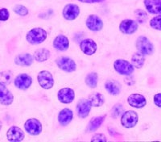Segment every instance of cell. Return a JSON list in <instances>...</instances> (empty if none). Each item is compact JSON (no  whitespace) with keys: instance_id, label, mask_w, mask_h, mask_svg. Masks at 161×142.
Masks as SVG:
<instances>
[{"instance_id":"cell-16","label":"cell","mask_w":161,"mask_h":142,"mask_svg":"<svg viewBox=\"0 0 161 142\" xmlns=\"http://www.w3.org/2000/svg\"><path fill=\"white\" fill-rule=\"evenodd\" d=\"M129 105L135 108H143L146 106L147 100L144 96L140 94H132L127 99Z\"/></svg>"},{"instance_id":"cell-8","label":"cell","mask_w":161,"mask_h":142,"mask_svg":"<svg viewBox=\"0 0 161 142\" xmlns=\"http://www.w3.org/2000/svg\"><path fill=\"white\" fill-rule=\"evenodd\" d=\"M139 28V24L136 21L130 20V19H126L123 20L119 24V29L121 32L126 35H131L134 34Z\"/></svg>"},{"instance_id":"cell-4","label":"cell","mask_w":161,"mask_h":142,"mask_svg":"<svg viewBox=\"0 0 161 142\" xmlns=\"http://www.w3.org/2000/svg\"><path fill=\"white\" fill-rule=\"evenodd\" d=\"M139 121V116L135 111H126L123 113L121 117V124L125 128H132Z\"/></svg>"},{"instance_id":"cell-2","label":"cell","mask_w":161,"mask_h":142,"mask_svg":"<svg viewBox=\"0 0 161 142\" xmlns=\"http://www.w3.org/2000/svg\"><path fill=\"white\" fill-rule=\"evenodd\" d=\"M138 51L143 55H152L154 53V45L147 37L140 36L136 43Z\"/></svg>"},{"instance_id":"cell-1","label":"cell","mask_w":161,"mask_h":142,"mask_svg":"<svg viewBox=\"0 0 161 142\" xmlns=\"http://www.w3.org/2000/svg\"><path fill=\"white\" fill-rule=\"evenodd\" d=\"M47 36L48 33L44 29L41 28H35L30 30L27 33L26 39L29 44L36 45L44 42L47 38Z\"/></svg>"},{"instance_id":"cell-6","label":"cell","mask_w":161,"mask_h":142,"mask_svg":"<svg viewBox=\"0 0 161 142\" xmlns=\"http://www.w3.org/2000/svg\"><path fill=\"white\" fill-rule=\"evenodd\" d=\"M57 66L66 73H73L77 70L76 62L68 57H60L56 60Z\"/></svg>"},{"instance_id":"cell-30","label":"cell","mask_w":161,"mask_h":142,"mask_svg":"<svg viewBox=\"0 0 161 142\" xmlns=\"http://www.w3.org/2000/svg\"><path fill=\"white\" fill-rule=\"evenodd\" d=\"M13 11L20 16H26L28 15V9L24 5H16L13 8Z\"/></svg>"},{"instance_id":"cell-17","label":"cell","mask_w":161,"mask_h":142,"mask_svg":"<svg viewBox=\"0 0 161 142\" xmlns=\"http://www.w3.org/2000/svg\"><path fill=\"white\" fill-rule=\"evenodd\" d=\"M91 107L88 99H82L79 100L77 105V111L79 117L81 119L86 118L90 114Z\"/></svg>"},{"instance_id":"cell-21","label":"cell","mask_w":161,"mask_h":142,"mask_svg":"<svg viewBox=\"0 0 161 142\" xmlns=\"http://www.w3.org/2000/svg\"><path fill=\"white\" fill-rule=\"evenodd\" d=\"M73 118V112L71 109L64 108L59 112L58 121L62 126L68 125Z\"/></svg>"},{"instance_id":"cell-11","label":"cell","mask_w":161,"mask_h":142,"mask_svg":"<svg viewBox=\"0 0 161 142\" xmlns=\"http://www.w3.org/2000/svg\"><path fill=\"white\" fill-rule=\"evenodd\" d=\"M80 14V8L77 5L73 3L67 4L62 11L63 17L66 20H74Z\"/></svg>"},{"instance_id":"cell-36","label":"cell","mask_w":161,"mask_h":142,"mask_svg":"<svg viewBox=\"0 0 161 142\" xmlns=\"http://www.w3.org/2000/svg\"><path fill=\"white\" fill-rule=\"evenodd\" d=\"M79 2L85 3H101L105 0H78Z\"/></svg>"},{"instance_id":"cell-15","label":"cell","mask_w":161,"mask_h":142,"mask_svg":"<svg viewBox=\"0 0 161 142\" xmlns=\"http://www.w3.org/2000/svg\"><path fill=\"white\" fill-rule=\"evenodd\" d=\"M86 25L92 31H99L103 29V22L97 15H91L88 16L86 21Z\"/></svg>"},{"instance_id":"cell-9","label":"cell","mask_w":161,"mask_h":142,"mask_svg":"<svg viewBox=\"0 0 161 142\" xmlns=\"http://www.w3.org/2000/svg\"><path fill=\"white\" fill-rule=\"evenodd\" d=\"M15 87L21 90H27L32 84V77L27 74H20L15 78Z\"/></svg>"},{"instance_id":"cell-23","label":"cell","mask_w":161,"mask_h":142,"mask_svg":"<svg viewBox=\"0 0 161 142\" xmlns=\"http://www.w3.org/2000/svg\"><path fill=\"white\" fill-rule=\"evenodd\" d=\"M105 119H106V115L92 118L89 122L88 126L86 128V131L88 133H93V132L97 130L101 127V125L103 124Z\"/></svg>"},{"instance_id":"cell-37","label":"cell","mask_w":161,"mask_h":142,"mask_svg":"<svg viewBox=\"0 0 161 142\" xmlns=\"http://www.w3.org/2000/svg\"><path fill=\"white\" fill-rule=\"evenodd\" d=\"M2 127H3V125H2V122L0 121V131H1V129H2Z\"/></svg>"},{"instance_id":"cell-10","label":"cell","mask_w":161,"mask_h":142,"mask_svg":"<svg viewBox=\"0 0 161 142\" xmlns=\"http://www.w3.org/2000/svg\"><path fill=\"white\" fill-rule=\"evenodd\" d=\"M57 99L61 103L69 104L75 99V92L74 90L69 87L60 89L57 93Z\"/></svg>"},{"instance_id":"cell-26","label":"cell","mask_w":161,"mask_h":142,"mask_svg":"<svg viewBox=\"0 0 161 142\" xmlns=\"http://www.w3.org/2000/svg\"><path fill=\"white\" fill-rule=\"evenodd\" d=\"M145 62V57L143 54L139 52H136L132 55L131 57V64L134 67L137 69H141L143 66Z\"/></svg>"},{"instance_id":"cell-32","label":"cell","mask_w":161,"mask_h":142,"mask_svg":"<svg viewBox=\"0 0 161 142\" xmlns=\"http://www.w3.org/2000/svg\"><path fill=\"white\" fill-rule=\"evenodd\" d=\"M150 26L153 29L161 31V15L153 17L150 20Z\"/></svg>"},{"instance_id":"cell-28","label":"cell","mask_w":161,"mask_h":142,"mask_svg":"<svg viewBox=\"0 0 161 142\" xmlns=\"http://www.w3.org/2000/svg\"><path fill=\"white\" fill-rule=\"evenodd\" d=\"M12 80V74L10 71H3L0 73V82L9 85Z\"/></svg>"},{"instance_id":"cell-12","label":"cell","mask_w":161,"mask_h":142,"mask_svg":"<svg viewBox=\"0 0 161 142\" xmlns=\"http://www.w3.org/2000/svg\"><path fill=\"white\" fill-rule=\"evenodd\" d=\"M25 137L24 131L17 126H11L7 132V138L8 141L19 142L22 141Z\"/></svg>"},{"instance_id":"cell-5","label":"cell","mask_w":161,"mask_h":142,"mask_svg":"<svg viewBox=\"0 0 161 142\" xmlns=\"http://www.w3.org/2000/svg\"><path fill=\"white\" fill-rule=\"evenodd\" d=\"M39 85L45 90H49L54 86V79L51 73L48 70H42L37 75Z\"/></svg>"},{"instance_id":"cell-13","label":"cell","mask_w":161,"mask_h":142,"mask_svg":"<svg viewBox=\"0 0 161 142\" xmlns=\"http://www.w3.org/2000/svg\"><path fill=\"white\" fill-rule=\"evenodd\" d=\"M14 101L12 93L7 87V85L0 82V104L3 106H10Z\"/></svg>"},{"instance_id":"cell-3","label":"cell","mask_w":161,"mask_h":142,"mask_svg":"<svg viewBox=\"0 0 161 142\" xmlns=\"http://www.w3.org/2000/svg\"><path fill=\"white\" fill-rule=\"evenodd\" d=\"M114 69L121 75L129 76L134 72V66L131 63L123 59H118L114 62Z\"/></svg>"},{"instance_id":"cell-20","label":"cell","mask_w":161,"mask_h":142,"mask_svg":"<svg viewBox=\"0 0 161 142\" xmlns=\"http://www.w3.org/2000/svg\"><path fill=\"white\" fill-rule=\"evenodd\" d=\"M14 61L19 66H31L34 61V57L30 54H22L16 56Z\"/></svg>"},{"instance_id":"cell-34","label":"cell","mask_w":161,"mask_h":142,"mask_svg":"<svg viewBox=\"0 0 161 142\" xmlns=\"http://www.w3.org/2000/svg\"><path fill=\"white\" fill-rule=\"evenodd\" d=\"M91 141L93 142H106V137L104 134H98L94 135L91 138Z\"/></svg>"},{"instance_id":"cell-22","label":"cell","mask_w":161,"mask_h":142,"mask_svg":"<svg viewBox=\"0 0 161 142\" xmlns=\"http://www.w3.org/2000/svg\"><path fill=\"white\" fill-rule=\"evenodd\" d=\"M105 88L107 92L111 95H119L121 93L122 86L120 83L116 80H108L105 83Z\"/></svg>"},{"instance_id":"cell-27","label":"cell","mask_w":161,"mask_h":142,"mask_svg":"<svg viewBox=\"0 0 161 142\" xmlns=\"http://www.w3.org/2000/svg\"><path fill=\"white\" fill-rule=\"evenodd\" d=\"M85 82H86V85L90 88H96L97 86V82H98V75L95 72L90 73L86 77Z\"/></svg>"},{"instance_id":"cell-7","label":"cell","mask_w":161,"mask_h":142,"mask_svg":"<svg viewBox=\"0 0 161 142\" xmlns=\"http://www.w3.org/2000/svg\"><path fill=\"white\" fill-rule=\"evenodd\" d=\"M42 124L37 119L31 118L28 120L24 124L25 131L31 136H38L42 132Z\"/></svg>"},{"instance_id":"cell-18","label":"cell","mask_w":161,"mask_h":142,"mask_svg":"<svg viewBox=\"0 0 161 142\" xmlns=\"http://www.w3.org/2000/svg\"><path fill=\"white\" fill-rule=\"evenodd\" d=\"M53 47L60 52H64L69 47V41L64 35H58L53 41Z\"/></svg>"},{"instance_id":"cell-24","label":"cell","mask_w":161,"mask_h":142,"mask_svg":"<svg viewBox=\"0 0 161 142\" xmlns=\"http://www.w3.org/2000/svg\"><path fill=\"white\" fill-rule=\"evenodd\" d=\"M91 107H99L103 106L105 103L104 96L100 93H93L90 94L88 99Z\"/></svg>"},{"instance_id":"cell-29","label":"cell","mask_w":161,"mask_h":142,"mask_svg":"<svg viewBox=\"0 0 161 142\" xmlns=\"http://www.w3.org/2000/svg\"><path fill=\"white\" fill-rule=\"evenodd\" d=\"M135 15H136V20H137V21L139 24H143L147 20V14L146 13V11L141 9L136 10L135 11Z\"/></svg>"},{"instance_id":"cell-25","label":"cell","mask_w":161,"mask_h":142,"mask_svg":"<svg viewBox=\"0 0 161 142\" xmlns=\"http://www.w3.org/2000/svg\"><path fill=\"white\" fill-rule=\"evenodd\" d=\"M33 57L38 62H44L50 57V51L47 48H39L35 51Z\"/></svg>"},{"instance_id":"cell-31","label":"cell","mask_w":161,"mask_h":142,"mask_svg":"<svg viewBox=\"0 0 161 142\" xmlns=\"http://www.w3.org/2000/svg\"><path fill=\"white\" fill-rule=\"evenodd\" d=\"M123 113V107L122 104L118 103L114 106L111 110V116L113 118H118L119 116H122Z\"/></svg>"},{"instance_id":"cell-35","label":"cell","mask_w":161,"mask_h":142,"mask_svg":"<svg viewBox=\"0 0 161 142\" xmlns=\"http://www.w3.org/2000/svg\"><path fill=\"white\" fill-rule=\"evenodd\" d=\"M154 103L158 107L161 108V93H158V94H155V96H154Z\"/></svg>"},{"instance_id":"cell-14","label":"cell","mask_w":161,"mask_h":142,"mask_svg":"<svg viewBox=\"0 0 161 142\" xmlns=\"http://www.w3.org/2000/svg\"><path fill=\"white\" fill-rule=\"evenodd\" d=\"M97 48V44L92 39H84L80 43V49L86 55H93L96 53Z\"/></svg>"},{"instance_id":"cell-33","label":"cell","mask_w":161,"mask_h":142,"mask_svg":"<svg viewBox=\"0 0 161 142\" xmlns=\"http://www.w3.org/2000/svg\"><path fill=\"white\" fill-rule=\"evenodd\" d=\"M10 18V12L7 8H1L0 9V21H7Z\"/></svg>"},{"instance_id":"cell-19","label":"cell","mask_w":161,"mask_h":142,"mask_svg":"<svg viewBox=\"0 0 161 142\" xmlns=\"http://www.w3.org/2000/svg\"><path fill=\"white\" fill-rule=\"evenodd\" d=\"M143 3L150 14H161V0H144Z\"/></svg>"}]
</instances>
